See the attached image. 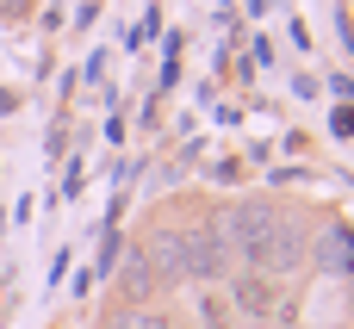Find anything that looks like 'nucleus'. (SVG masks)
Segmentation results:
<instances>
[{"mask_svg": "<svg viewBox=\"0 0 354 329\" xmlns=\"http://www.w3.org/2000/svg\"><path fill=\"white\" fill-rule=\"evenodd\" d=\"M305 230L292 224V218H274V230H268V243H261V255H255V267L249 274H261V280H292L299 267H305Z\"/></svg>", "mask_w": 354, "mask_h": 329, "instance_id": "f257e3e1", "label": "nucleus"}, {"mask_svg": "<svg viewBox=\"0 0 354 329\" xmlns=\"http://www.w3.org/2000/svg\"><path fill=\"white\" fill-rule=\"evenodd\" d=\"M305 261H317V267L336 274V280H354V230L348 224H324V230L305 243Z\"/></svg>", "mask_w": 354, "mask_h": 329, "instance_id": "f03ea898", "label": "nucleus"}, {"mask_svg": "<svg viewBox=\"0 0 354 329\" xmlns=\"http://www.w3.org/2000/svg\"><path fill=\"white\" fill-rule=\"evenodd\" d=\"M143 255L156 267V286L162 280H193V243H187V230H156Z\"/></svg>", "mask_w": 354, "mask_h": 329, "instance_id": "7ed1b4c3", "label": "nucleus"}, {"mask_svg": "<svg viewBox=\"0 0 354 329\" xmlns=\"http://www.w3.org/2000/svg\"><path fill=\"white\" fill-rule=\"evenodd\" d=\"M118 286H124V305H143V299L156 292V267H149V255H143V249H131V255H124Z\"/></svg>", "mask_w": 354, "mask_h": 329, "instance_id": "20e7f679", "label": "nucleus"}, {"mask_svg": "<svg viewBox=\"0 0 354 329\" xmlns=\"http://www.w3.org/2000/svg\"><path fill=\"white\" fill-rule=\"evenodd\" d=\"M236 311H243V317H268V311H274V280L243 274V280H236Z\"/></svg>", "mask_w": 354, "mask_h": 329, "instance_id": "39448f33", "label": "nucleus"}, {"mask_svg": "<svg viewBox=\"0 0 354 329\" xmlns=\"http://www.w3.org/2000/svg\"><path fill=\"white\" fill-rule=\"evenodd\" d=\"M112 329H168V323H162V311H143V305H124V311L112 317Z\"/></svg>", "mask_w": 354, "mask_h": 329, "instance_id": "423d86ee", "label": "nucleus"}, {"mask_svg": "<svg viewBox=\"0 0 354 329\" xmlns=\"http://www.w3.org/2000/svg\"><path fill=\"white\" fill-rule=\"evenodd\" d=\"M199 311H205V329H230V317H224V305H218V299H205Z\"/></svg>", "mask_w": 354, "mask_h": 329, "instance_id": "0eeeda50", "label": "nucleus"}, {"mask_svg": "<svg viewBox=\"0 0 354 329\" xmlns=\"http://www.w3.org/2000/svg\"><path fill=\"white\" fill-rule=\"evenodd\" d=\"M0 12H6V19H12V12H25V0H0Z\"/></svg>", "mask_w": 354, "mask_h": 329, "instance_id": "6e6552de", "label": "nucleus"}]
</instances>
